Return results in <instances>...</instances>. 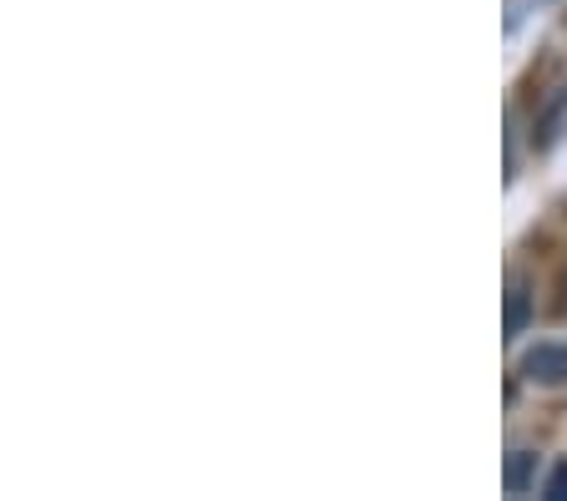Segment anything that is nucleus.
<instances>
[{
    "instance_id": "20e7f679",
    "label": "nucleus",
    "mask_w": 567,
    "mask_h": 501,
    "mask_svg": "<svg viewBox=\"0 0 567 501\" xmlns=\"http://www.w3.org/2000/svg\"><path fill=\"white\" fill-rule=\"evenodd\" d=\"M543 497H547V501H567V461H557V466H553V477H547Z\"/></svg>"
},
{
    "instance_id": "f257e3e1",
    "label": "nucleus",
    "mask_w": 567,
    "mask_h": 501,
    "mask_svg": "<svg viewBox=\"0 0 567 501\" xmlns=\"http://www.w3.org/2000/svg\"><path fill=\"white\" fill-rule=\"evenodd\" d=\"M522 375L537 385H567V345H532L522 355Z\"/></svg>"
},
{
    "instance_id": "f03ea898",
    "label": "nucleus",
    "mask_w": 567,
    "mask_h": 501,
    "mask_svg": "<svg viewBox=\"0 0 567 501\" xmlns=\"http://www.w3.org/2000/svg\"><path fill=\"white\" fill-rule=\"evenodd\" d=\"M527 324H532V289L517 279V284L507 289V340L527 334Z\"/></svg>"
},
{
    "instance_id": "7ed1b4c3",
    "label": "nucleus",
    "mask_w": 567,
    "mask_h": 501,
    "mask_svg": "<svg viewBox=\"0 0 567 501\" xmlns=\"http://www.w3.org/2000/svg\"><path fill=\"white\" fill-rule=\"evenodd\" d=\"M532 477H537V456H532V451H512V456H507V477H502V487H507L512 497H522V491L532 487Z\"/></svg>"
}]
</instances>
